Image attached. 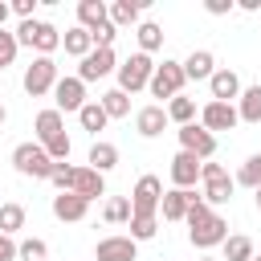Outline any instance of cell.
Instances as JSON below:
<instances>
[{
  "label": "cell",
  "instance_id": "obj_38",
  "mask_svg": "<svg viewBox=\"0 0 261 261\" xmlns=\"http://www.w3.org/2000/svg\"><path fill=\"white\" fill-rule=\"evenodd\" d=\"M49 179L57 184V192H69V184H73V167H69V163H57Z\"/></svg>",
  "mask_w": 261,
  "mask_h": 261
},
{
  "label": "cell",
  "instance_id": "obj_19",
  "mask_svg": "<svg viewBox=\"0 0 261 261\" xmlns=\"http://www.w3.org/2000/svg\"><path fill=\"white\" fill-rule=\"evenodd\" d=\"M77 20H82L86 33H98L102 24H110V4H102V0H82V4H77Z\"/></svg>",
  "mask_w": 261,
  "mask_h": 261
},
{
  "label": "cell",
  "instance_id": "obj_18",
  "mask_svg": "<svg viewBox=\"0 0 261 261\" xmlns=\"http://www.w3.org/2000/svg\"><path fill=\"white\" fill-rule=\"evenodd\" d=\"M171 118H167V106H143L139 114H135V130L143 135V139H155V135H163V126H167Z\"/></svg>",
  "mask_w": 261,
  "mask_h": 261
},
{
  "label": "cell",
  "instance_id": "obj_3",
  "mask_svg": "<svg viewBox=\"0 0 261 261\" xmlns=\"http://www.w3.org/2000/svg\"><path fill=\"white\" fill-rule=\"evenodd\" d=\"M16 45H29V49H37L41 57H49L53 49H61V33H57L53 24H45V20H20Z\"/></svg>",
  "mask_w": 261,
  "mask_h": 261
},
{
  "label": "cell",
  "instance_id": "obj_33",
  "mask_svg": "<svg viewBox=\"0 0 261 261\" xmlns=\"http://www.w3.org/2000/svg\"><path fill=\"white\" fill-rule=\"evenodd\" d=\"M253 241L249 237H228L224 241V261H253Z\"/></svg>",
  "mask_w": 261,
  "mask_h": 261
},
{
  "label": "cell",
  "instance_id": "obj_42",
  "mask_svg": "<svg viewBox=\"0 0 261 261\" xmlns=\"http://www.w3.org/2000/svg\"><path fill=\"white\" fill-rule=\"evenodd\" d=\"M8 12H12V8H8V4L0 0V29H4V20H8Z\"/></svg>",
  "mask_w": 261,
  "mask_h": 261
},
{
  "label": "cell",
  "instance_id": "obj_31",
  "mask_svg": "<svg viewBox=\"0 0 261 261\" xmlns=\"http://www.w3.org/2000/svg\"><path fill=\"white\" fill-rule=\"evenodd\" d=\"M98 102H102V110H106L110 118H126V114H130V98H126L122 90H106Z\"/></svg>",
  "mask_w": 261,
  "mask_h": 261
},
{
  "label": "cell",
  "instance_id": "obj_23",
  "mask_svg": "<svg viewBox=\"0 0 261 261\" xmlns=\"http://www.w3.org/2000/svg\"><path fill=\"white\" fill-rule=\"evenodd\" d=\"M139 12H143V0H114V4H110V24H114V29L139 24Z\"/></svg>",
  "mask_w": 261,
  "mask_h": 261
},
{
  "label": "cell",
  "instance_id": "obj_45",
  "mask_svg": "<svg viewBox=\"0 0 261 261\" xmlns=\"http://www.w3.org/2000/svg\"><path fill=\"white\" fill-rule=\"evenodd\" d=\"M200 261H212V257H200Z\"/></svg>",
  "mask_w": 261,
  "mask_h": 261
},
{
  "label": "cell",
  "instance_id": "obj_22",
  "mask_svg": "<svg viewBox=\"0 0 261 261\" xmlns=\"http://www.w3.org/2000/svg\"><path fill=\"white\" fill-rule=\"evenodd\" d=\"M33 130H37V139H41V143L57 139V135L65 130V122H61V110H57V106H53V110H41V114H37V122H33Z\"/></svg>",
  "mask_w": 261,
  "mask_h": 261
},
{
  "label": "cell",
  "instance_id": "obj_44",
  "mask_svg": "<svg viewBox=\"0 0 261 261\" xmlns=\"http://www.w3.org/2000/svg\"><path fill=\"white\" fill-rule=\"evenodd\" d=\"M0 122H4V106H0Z\"/></svg>",
  "mask_w": 261,
  "mask_h": 261
},
{
  "label": "cell",
  "instance_id": "obj_25",
  "mask_svg": "<svg viewBox=\"0 0 261 261\" xmlns=\"http://www.w3.org/2000/svg\"><path fill=\"white\" fill-rule=\"evenodd\" d=\"M114 163H118V147H114V143H102V139H98V143L90 147V167H94L98 175H106V171H110Z\"/></svg>",
  "mask_w": 261,
  "mask_h": 261
},
{
  "label": "cell",
  "instance_id": "obj_4",
  "mask_svg": "<svg viewBox=\"0 0 261 261\" xmlns=\"http://www.w3.org/2000/svg\"><path fill=\"white\" fill-rule=\"evenodd\" d=\"M151 73H155V61L147 53H130L122 65H118V90L122 94H135L143 86H151Z\"/></svg>",
  "mask_w": 261,
  "mask_h": 261
},
{
  "label": "cell",
  "instance_id": "obj_1",
  "mask_svg": "<svg viewBox=\"0 0 261 261\" xmlns=\"http://www.w3.org/2000/svg\"><path fill=\"white\" fill-rule=\"evenodd\" d=\"M188 237H192L196 249L224 245V241H228V220H224L220 212H212V208L204 204V196H200V200L188 208Z\"/></svg>",
  "mask_w": 261,
  "mask_h": 261
},
{
  "label": "cell",
  "instance_id": "obj_16",
  "mask_svg": "<svg viewBox=\"0 0 261 261\" xmlns=\"http://www.w3.org/2000/svg\"><path fill=\"white\" fill-rule=\"evenodd\" d=\"M86 212H90V200H82L77 192H57V196H53V216H57V220L73 224V220H82Z\"/></svg>",
  "mask_w": 261,
  "mask_h": 261
},
{
  "label": "cell",
  "instance_id": "obj_41",
  "mask_svg": "<svg viewBox=\"0 0 261 261\" xmlns=\"http://www.w3.org/2000/svg\"><path fill=\"white\" fill-rule=\"evenodd\" d=\"M204 8L212 16H224V12H232V0H204Z\"/></svg>",
  "mask_w": 261,
  "mask_h": 261
},
{
  "label": "cell",
  "instance_id": "obj_7",
  "mask_svg": "<svg viewBox=\"0 0 261 261\" xmlns=\"http://www.w3.org/2000/svg\"><path fill=\"white\" fill-rule=\"evenodd\" d=\"M159 204H163V179L159 175H139V184L130 192L135 216H159Z\"/></svg>",
  "mask_w": 261,
  "mask_h": 261
},
{
  "label": "cell",
  "instance_id": "obj_46",
  "mask_svg": "<svg viewBox=\"0 0 261 261\" xmlns=\"http://www.w3.org/2000/svg\"><path fill=\"white\" fill-rule=\"evenodd\" d=\"M253 261H261V257H253Z\"/></svg>",
  "mask_w": 261,
  "mask_h": 261
},
{
  "label": "cell",
  "instance_id": "obj_37",
  "mask_svg": "<svg viewBox=\"0 0 261 261\" xmlns=\"http://www.w3.org/2000/svg\"><path fill=\"white\" fill-rule=\"evenodd\" d=\"M16 49H20V45H16V33H4V29H0V69L16 61Z\"/></svg>",
  "mask_w": 261,
  "mask_h": 261
},
{
  "label": "cell",
  "instance_id": "obj_24",
  "mask_svg": "<svg viewBox=\"0 0 261 261\" xmlns=\"http://www.w3.org/2000/svg\"><path fill=\"white\" fill-rule=\"evenodd\" d=\"M61 45H65V53H69V57H90V53H94V37H90L82 24H77V29H69V33L61 37Z\"/></svg>",
  "mask_w": 261,
  "mask_h": 261
},
{
  "label": "cell",
  "instance_id": "obj_2",
  "mask_svg": "<svg viewBox=\"0 0 261 261\" xmlns=\"http://www.w3.org/2000/svg\"><path fill=\"white\" fill-rule=\"evenodd\" d=\"M12 167H16L20 175H33V179H49L57 163L49 159V151H45L41 143H20V147L12 151Z\"/></svg>",
  "mask_w": 261,
  "mask_h": 261
},
{
  "label": "cell",
  "instance_id": "obj_5",
  "mask_svg": "<svg viewBox=\"0 0 261 261\" xmlns=\"http://www.w3.org/2000/svg\"><path fill=\"white\" fill-rule=\"evenodd\" d=\"M184 82H188L184 61H167V57H163V65H155V73H151V86H147V90H151L155 98H179Z\"/></svg>",
  "mask_w": 261,
  "mask_h": 261
},
{
  "label": "cell",
  "instance_id": "obj_40",
  "mask_svg": "<svg viewBox=\"0 0 261 261\" xmlns=\"http://www.w3.org/2000/svg\"><path fill=\"white\" fill-rule=\"evenodd\" d=\"M33 8H37V0H12V12L20 20H33Z\"/></svg>",
  "mask_w": 261,
  "mask_h": 261
},
{
  "label": "cell",
  "instance_id": "obj_12",
  "mask_svg": "<svg viewBox=\"0 0 261 261\" xmlns=\"http://www.w3.org/2000/svg\"><path fill=\"white\" fill-rule=\"evenodd\" d=\"M118 69V61H114V49H94L90 57H82V65H77V77L82 82H98V77H106V73H114Z\"/></svg>",
  "mask_w": 261,
  "mask_h": 261
},
{
  "label": "cell",
  "instance_id": "obj_10",
  "mask_svg": "<svg viewBox=\"0 0 261 261\" xmlns=\"http://www.w3.org/2000/svg\"><path fill=\"white\" fill-rule=\"evenodd\" d=\"M53 102H57V110H82L86 106V82L73 73V77H57V86H53Z\"/></svg>",
  "mask_w": 261,
  "mask_h": 261
},
{
  "label": "cell",
  "instance_id": "obj_9",
  "mask_svg": "<svg viewBox=\"0 0 261 261\" xmlns=\"http://www.w3.org/2000/svg\"><path fill=\"white\" fill-rule=\"evenodd\" d=\"M179 151H192L196 159H212L216 135H208L200 122H188V126H179Z\"/></svg>",
  "mask_w": 261,
  "mask_h": 261
},
{
  "label": "cell",
  "instance_id": "obj_39",
  "mask_svg": "<svg viewBox=\"0 0 261 261\" xmlns=\"http://www.w3.org/2000/svg\"><path fill=\"white\" fill-rule=\"evenodd\" d=\"M16 257H20V245H16L12 237L0 232V261H16Z\"/></svg>",
  "mask_w": 261,
  "mask_h": 261
},
{
  "label": "cell",
  "instance_id": "obj_13",
  "mask_svg": "<svg viewBox=\"0 0 261 261\" xmlns=\"http://www.w3.org/2000/svg\"><path fill=\"white\" fill-rule=\"evenodd\" d=\"M200 163L204 159H196L192 151H175V159H171V184L184 188V192H192L196 179H200Z\"/></svg>",
  "mask_w": 261,
  "mask_h": 261
},
{
  "label": "cell",
  "instance_id": "obj_28",
  "mask_svg": "<svg viewBox=\"0 0 261 261\" xmlns=\"http://www.w3.org/2000/svg\"><path fill=\"white\" fill-rule=\"evenodd\" d=\"M135 37H139V53H147V57L163 45V29H159L155 20H143V24L135 29Z\"/></svg>",
  "mask_w": 261,
  "mask_h": 261
},
{
  "label": "cell",
  "instance_id": "obj_32",
  "mask_svg": "<svg viewBox=\"0 0 261 261\" xmlns=\"http://www.w3.org/2000/svg\"><path fill=\"white\" fill-rule=\"evenodd\" d=\"M102 216H106V224H130V216H135V208H130V200H122V196H114V200H106V208H102Z\"/></svg>",
  "mask_w": 261,
  "mask_h": 261
},
{
  "label": "cell",
  "instance_id": "obj_43",
  "mask_svg": "<svg viewBox=\"0 0 261 261\" xmlns=\"http://www.w3.org/2000/svg\"><path fill=\"white\" fill-rule=\"evenodd\" d=\"M253 196H257V208H261V188H257V192H253Z\"/></svg>",
  "mask_w": 261,
  "mask_h": 261
},
{
  "label": "cell",
  "instance_id": "obj_17",
  "mask_svg": "<svg viewBox=\"0 0 261 261\" xmlns=\"http://www.w3.org/2000/svg\"><path fill=\"white\" fill-rule=\"evenodd\" d=\"M196 200H200L196 192L171 188V192H163V204H159V212H163V220H188V208H192Z\"/></svg>",
  "mask_w": 261,
  "mask_h": 261
},
{
  "label": "cell",
  "instance_id": "obj_14",
  "mask_svg": "<svg viewBox=\"0 0 261 261\" xmlns=\"http://www.w3.org/2000/svg\"><path fill=\"white\" fill-rule=\"evenodd\" d=\"M94 257L98 261H135L139 257V241H130V237H102Z\"/></svg>",
  "mask_w": 261,
  "mask_h": 261
},
{
  "label": "cell",
  "instance_id": "obj_30",
  "mask_svg": "<svg viewBox=\"0 0 261 261\" xmlns=\"http://www.w3.org/2000/svg\"><path fill=\"white\" fill-rule=\"evenodd\" d=\"M20 228H24V208L20 204H0V232L16 237Z\"/></svg>",
  "mask_w": 261,
  "mask_h": 261
},
{
  "label": "cell",
  "instance_id": "obj_6",
  "mask_svg": "<svg viewBox=\"0 0 261 261\" xmlns=\"http://www.w3.org/2000/svg\"><path fill=\"white\" fill-rule=\"evenodd\" d=\"M200 179H204V204H228L232 200V175L220 163H200Z\"/></svg>",
  "mask_w": 261,
  "mask_h": 261
},
{
  "label": "cell",
  "instance_id": "obj_29",
  "mask_svg": "<svg viewBox=\"0 0 261 261\" xmlns=\"http://www.w3.org/2000/svg\"><path fill=\"white\" fill-rule=\"evenodd\" d=\"M167 118H171L175 126L196 122V102H192V98H184V94H179V98H171V102H167Z\"/></svg>",
  "mask_w": 261,
  "mask_h": 261
},
{
  "label": "cell",
  "instance_id": "obj_36",
  "mask_svg": "<svg viewBox=\"0 0 261 261\" xmlns=\"http://www.w3.org/2000/svg\"><path fill=\"white\" fill-rule=\"evenodd\" d=\"M45 253H49V245H45L41 237L20 241V261H45Z\"/></svg>",
  "mask_w": 261,
  "mask_h": 261
},
{
  "label": "cell",
  "instance_id": "obj_11",
  "mask_svg": "<svg viewBox=\"0 0 261 261\" xmlns=\"http://www.w3.org/2000/svg\"><path fill=\"white\" fill-rule=\"evenodd\" d=\"M241 122V114H237V106L232 102H208L204 110H200V126L212 135V130H232Z\"/></svg>",
  "mask_w": 261,
  "mask_h": 261
},
{
  "label": "cell",
  "instance_id": "obj_20",
  "mask_svg": "<svg viewBox=\"0 0 261 261\" xmlns=\"http://www.w3.org/2000/svg\"><path fill=\"white\" fill-rule=\"evenodd\" d=\"M208 90H212V102H232V98H241V77L232 69H216Z\"/></svg>",
  "mask_w": 261,
  "mask_h": 261
},
{
  "label": "cell",
  "instance_id": "obj_21",
  "mask_svg": "<svg viewBox=\"0 0 261 261\" xmlns=\"http://www.w3.org/2000/svg\"><path fill=\"white\" fill-rule=\"evenodd\" d=\"M184 73L196 77V82H212V73H216V57H212L208 49H196V53L184 61Z\"/></svg>",
  "mask_w": 261,
  "mask_h": 261
},
{
  "label": "cell",
  "instance_id": "obj_27",
  "mask_svg": "<svg viewBox=\"0 0 261 261\" xmlns=\"http://www.w3.org/2000/svg\"><path fill=\"white\" fill-rule=\"evenodd\" d=\"M77 122H82V130H106V122H110V114L102 110V102H86L82 110H77Z\"/></svg>",
  "mask_w": 261,
  "mask_h": 261
},
{
  "label": "cell",
  "instance_id": "obj_8",
  "mask_svg": "<svg viewBox=\"0 0 261 261\" xmlns=\"http://www.w3.org/2000/svg\"><path fill=\"white\" fill-rule=\"evenodd\" d=\"M57 86V61L53 57H33V65L24 69V94L29 98H41Z\"/></svg>",
  "mask_w": 261,
  "mask_h": 261
},
{
  "label": "cell",
  "instance_id": "obj_35",
  "mask_svg": "<svg viewBox=\"0 0 261 261\" xmlns=\"http://www.w3.org/2000/svg\"><path fill=\"white\" fill-rule=\"evenodd\" d=\"M159 232V216H130V241H151Z\"/></svg>",
  "mask_w": 261,
  "mask_h": 261
},
{
  "label": "cell",
  "instance_id": "obj_26",
  "mask_svg": "<svg viewBox=\"0 0 261 261\" xmlns=\"http://www.w3.org/2000/svg\"><path fill=\"white\" fill-rule=\"evenodd\" d=\"M237 114H241V122H261V86H249V90H241V106H237Z\"/></svg>",
  "mask_w": 261,
  "mask_h": 261
},
{
  "label": "cell",
  "instance_id": "obj_15",
  "mask_svg": "<svg viewBox=\"0 0 261 261\" xmlns=\"http://www.w3.org/2000/svg\"><path fill=\"white\" fill-rule=\"evenodd\" d=\"M69 192H77L82 200H98V196H106V179H102L94 167H73V184H69Z\"/></svg>",
  "mask_w": 261,
  "mask_h": 261
},
{
  "label": "cell",
  "instance_id": "obj_34",
  "mask_svg": "<svg viewBox=\"0 0 261 261\" xmlns=\"http://www.w3.org/2000/svg\"><path fill=\"white\" fill-rule=\"evenodd\" d=\"M237 184H245V188H261V155H249L245 163H241V171H237Z\"/></svg>",
  "mask_w": 261,
  "mask_h": 261
}]
</instances>
